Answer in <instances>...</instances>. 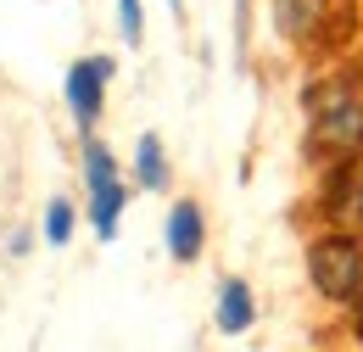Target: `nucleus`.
Segmentation results:
<instances>
[{
    "label": "nucleus",
    "mask_w": 363,
    "mask_h": 352,
    "mask_svg": "<svg viewBox=\"0 0 363 352\" xmlns=\"http://www.w3.org/2000/svg\"><path fill=\"white\" fill-rule=\"evenodd\" d=\"M118 28H123V40L140 45V34H145V11H140V0H118Z\"/></svg>",
    "instance_id": "9b49d317"
},
{
    "label": "nucleus",
    "mask_w": 363,
    "mask_h": 352,
    "mask_svg": "<svg viewBox=\"0 0 363 352\" xmlns=\"http://www.w3.org/2000/svg\"><path fill=\"white\" fill-rule=\"evenodd\" d=\"M252 319H257L252 285H246V280H224V285H218V308H213V324H218L224 336H240V330H252Z\"/></svg>",
    "instance_id": "0eeeda50"
},
{
    "label": "nucleus",
    "mask_w": 363,
    "mask_h": 352,
    "mask_svg": "<svg viewBox=\"0 0 363 352\" xmlns=\"http://www.w3.org/2000/svg\"><path fill=\"white\" fill-rule=\"evenodd\" d=\"M106 79H112V62H106V56H84V62H73V67H67V79H62V95H67V106H73V118H79L84 129L101 118Z\"/></svg>",
    "instance_id": "20e7f679"
},
{
    "label": "nucleus",
    "mask_w": 363,
    "mask_h": 352,
    "mask_svg": "<svg viewBox=\"0 0 363 352\" xmlns=\"http://www.w3.org/2000/svg\"><path fill=\"white\" fill-rule=\"evenodd\" d=\"M308 280L324 302H352L363 285V241L352 229H330L308 246Z\"/></svg>",
    "instance_id": "f257e3e1"
},
{
    "label": "nucleus",
    "mask_w": 363,
    "mask_h": 352,
    "mask_svg": "<svg viewBox=\"0 0 363 352\" xmlns=\"http://www.w3.org/2000/svg\"><path fill=\"white\" fill-rule=\"evenodd\" d=\"M274 28H279L285 45L308 50V45H318L324 28H330V0H274Z\"/></svg>",
    "instance_id": "39448f33"
},
{
    "label": "nucleus",
    "mask_w": 363,
    "mask_h": 352,
    "mask_svg": "<svg viewBox=\"0 0 363 352\" xmlns=\"http://www.w3.org/2000/svg\"><path fill=\"white\" fill-rule=\"evenodd\" d=\"M135 179L145 190H162V185H168V151H162L157 134H140L135 140Z\"/></svg>",
    "instance_id": "1a4fd4ad"
},
{
    "label": "nucleus",
    "mask_w": 363,
    "mask_h": 352,
    "mask_svg": "<svg viewBox=\"0 0 363 352\" xmlns=\"http://www.w3.org/2000/svg\"><path fill=\"white\" fill-rule=\"evenodd\" d=\"M352 308H358V336H363V285H358V297H352Z\"/></svg>",
    "instance_id": "f8f14e48"
},
{
    "label": "nucleus",
    "mask_w": 363,
    "mask_h": 352,
    "mask_svg": "<svg viewBox=\"0 0 363 352\" xmlns=\"http://www.w3.org/2000/svg\"><path fill=\"white\" fill-rule=\"evenodd\" d=\"M168 252L179 258V263H196L201 258V246H207V219H201V202H174V213H168Z\"/></svg>",
    "instance_id": "423d86ee"
},
{
    "label": "nucleus",
    "mask_w": 363,
    "mask_h": 352,
    "mask_svg": "<svg viewBox=\"0 0 363 352\" xmlns=\"http://www.w3.org/2000/svg\"><path fill=\"white\" fill-rule=\"evenodd\" d=\"M67 235H73V207L56 196V202L45 207V241L50 246H67Z\"/></svg>",
    "instance_id": "9d476101"
},
{
    "label": "nucleus",
    "mask_w": 363,
    "mask_h": 352,
    "mask_svg": "<svg viewBox=\"0 0 363 352\" xmlns=\"http://www.w3.org/2000/svg\"><path fill=\"white\" fill-rule=\"evenodd\" d=\"M84 190H90V224L101 241H112L118 235V219H123V174H118V163H112V151L84 134Z\"/></svg>",
    "instance_id": "f03ea898"
},
{
    "label": "nucleus",
    "mask_w": 363,
    "mask_h": 352,
    "mask_svg": "<svg viewBox=\"0 0 363 352\" xmlns=\"http://www.w3.org/2000/svg\"><path fill=\"white\" fill-rule=\"evenodd\" d=\"M330 213L341 224H363V157L335 163V207Z\"/></svg>",
    "instance_id": "6e6552de"
},
{
    "label": "nucleus",
    "mask_w": 363,
    "mask_h": 352,
    "mask_svg": "<svg viewBox=\"0 0 363 352\" xmlns=\"http://www.w3.org/2000/svg\"><path fill=\"white\" fill-rule=\"evenodd\" d=\"M308 151L324 157V163H352V157H363V95L318 112L313 134H308Z\"/></svg>",
    "instance_id": "7ed1b4c3"
}]
</instances>
